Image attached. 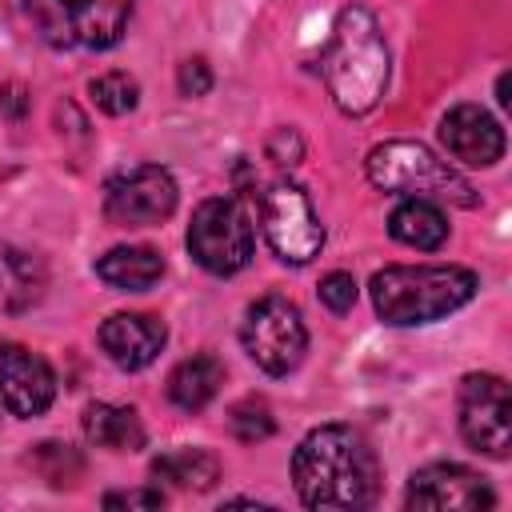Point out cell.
<instances>
[{
	"mask_svg": "<svg viewBox=\"0 0 512 512\" xmlns=\"http://www.w3.org/2000/svg\"><path fill=\"white\" fill-rule=\"evenodd\" d=\"M296 496L308 508H368L380 492V460L352 424H320L292 452Z\"/></svg>",
	"mask_w": 512,
	"mask_h": 512,
	"instance_id": "cell-1",
	"label": "cell"
},
{
	"mask_svg": "<svg viewBox=\"0 0 512 512\" xmlns=\"http://www.w3.org/2000/svg\"><path fill=\"white\" fill-rule=\"evenodd\" d=\"M320 72H324L332 104L344 116H364L380 104L388 88V48L368 8L360 4L340 8L332 36L320 52Z\"/></svg>",
	"mask_w": 512,
	"mask_h": 512,
	"instance_id": "cell-2",
	"label": "cell"
},
{
	"mask_svg": "<svg viewBox=\"0 0 512 512\" xmlns=\"http://www.w3.org/2000/svg\"><path fill=\"white\" fill-rule=\"evenodd\" d=\"M372 308L392 328L432 324L476 296V272L460 264H388L368 284Z\"/></svg>",
	"mask_w": 512,
	"mask_h": 512,
	"instance_id": "cell-3",
	"label": "cell"
},
{
	"mask_svg": "<svg viewBox=\"0 0 512 512\" xmlns=\"http://www.w3.org/2000/svg\"><path fill=\"white\" fill-rule=\"evenodd\" d=\"M364 172L380 192H396V196H420V200L456 204V208H476L480 200L476 188L420 140L376 144L364 160Z\"/></svg>",
	"mask_w": 512,
	"mask_h": 512,
	"instance_id": "cell-4",
	"label": "cell"
},
{
	"mask_svg": "<svg viewBox=\"0 0 512 512\" xmlns=\"http://www.w3.org/2000/svg\"><path fill=\"white\" fill-rule=\"evenodd\" d=\"M52 48H112L128 32L136 0H16Z\"/></svg>",
	"mask_w": 512,
	"mask_h": 512,
	"instance_id": "cell-5",
	"label": "cell"
},
{
	"mask_svg": "<svg viewBox=\"0 0 512 512\" xmlns=\"http://www.w3.org/2000/svg\"><path fill=\"white\" fill-rule=\"evenodd\" d=\"M256 224L244 196H212L192 212L188 224V252L212 276H232L252 260Z\"/></svg>",
	"mask_w": 512,
	"mask_h": 512,
	"instance_id": "cell-6",
	"label": "cell"
},
{
	"mask_svg": "<svg viewBox=\"0 0 512 512\" xmlns=\"http://www.w3.org/2000/svg\"><path fill=\"white\" fill-rule=\"evenodd\" d=\"M240 340H244V352L256 360V368H264L268 376L296 372L308 352V328L300 320V308L276 292L248 304Z\"/></svg>",
	"mask_w": 512,
	"mask_h": 512,
	"instance_id": "cell-7",
	"label": "cell"
},
{
	"mask_svg": "<svg viewBox=\"0 0 512 512\" xmlns=\"http://www.w3.org/2000/svg\"><path fill=\"white\" fill-rule=\"evenodd\" d=\"M260 228L284 264H308L324 248V224L304 188L276 180L260 192Z\"/></svg>",
	"mask_w": 512,
	"mask_h": 512,
	"instance_id": "cell-8",
	"label": "cell"
},
{
	"mask_svg": "<svg viewBox=\"0 0 512 512\" xmlns=\"http://www.w3.org/2000/svg\"><path fill=\"white\" fill-rule=\"evenodd\" d=\"M176 212V180L160 164H136L104 184V216L116 228H152Z\"/></svg>",
	"mask_w": 512,
	"mask_h": 512,
	"instance_id": "cell-9",
	"label": "cell"
},
{
	"mask_svg": "<svg viewBox=\"0 0 512 512\" xmlns=\"http://www.w3.org/2000/svg\"><path fill=\"white\" fill-rule=\"evenodd\" d=\"M512 404H508V384L492 372H472L464 376L460 384V432L464 440L492 456V460H504L508 448H512Z\"/></svg>",
	"mask_w": 512,
	"mask_h": 512,
	"instance_id": "cell-10",
	"label": "cell"
},
{
	"mask_svg": "<svg viewBox=\"0 0 512 512\" xmlns=\"http://www.w3.org/2000/svg\"><path fill=\"white\" fill-rule=\"evenodd\" d=\"M408 508L420 512H480L496 504L492 484L464 464H428L408 476Z\"/></svg>",
	"mask_w": 512,
	"mask_h": 512,
	"instance_id": "cell-11",
	"label": "cell"
},
{
	"mask_svg": "<svg viewBox=\"0 0 512 512\" xmlns=\"http://www.w3.org/2000/svg\"><path fill=\"white\" fill-rule=\"evenodd\" d=\"M0 400L12 416H40L56 400V376L44 356L24 344H0Z\"/></svg>",
	"mask_w": 512,
	"mask_h": 512,
	"instance_id": "cell-12",
	"label": "cell"
},
{
	"mask_svg": "<svg viewBox=\"0 0 512 512\" xmlns=\"http://www.w3.org/2000/svg\"><path fill=\"white\" fill-rule=\"evenodd\" d=\"M440 140L452 160L468 168H492L504 156V128L480 104H456L440 120Z\"/></svg>",
	"mask_w": 512,
	"mask_h": 512,
	"instance_id": "cell-13",
	"label": "cell"
},
{
	"mask_svg": "<svg viewBox=\"0 0 512 512\" xmlns=\"http://www.w3.org/2000/svg\"><path fill=\"white\" fill-rule=\"evenodd\" d=\"M168 340V328L148 312H116L100 324V348L124 372L148 368Z\"/></svg>",
	"mask_w": 512,
	"mask_h": 512,
	"instance_id": "cell-14",
	"label": "cell"
},
{
	"mask_svg": "<svg viewBox=\"0 0 512 512\" xmlns=\"http://www.w3.org/2000/svg\"><path fill=\"white\" fill-rule=\"evenodd\" d=\"M96 276L116 292H148L164 276V256L148 244H120L96 260Z\"/></svg>",
	"mask_w": 512,
	"mask_h": 512,
	"instance_id": "cell-15",
	"label": "cell"
},
{
	"mask_svg": "<svg viewBox=\"0 0 512 512\" xmlns=\"http://www.w3.org/2000/svg\"><path fill=\"white\" fill-rule=\"evenodd\" d=\"M48 288V268L40 256L0 244V308L4 312H24L32 304H40Z\"/></svg>",
	"mask_w": 512,
	"mask_h": 512,
	"instance_id": "cell-16",
	"label": "cell"
},
{
	"mask_svg": "<svg viewBox=\"0 0 512 512\" xmlns=\"http://www.w3.org/2000/svg\"><path fill=\"white\" fill-rule=\"evenodd\" d=\"M388 232H392V240H400L416 252H436L448 240V216L440 212L436 200L404 196L388 216Z\"/></svg>",
	"mask_w": 512,
	"mask_h": 512,
	"instance_id": "cell-17",
	"label": "cell"
},
{
	"mask_svg": "<svg viewBox=\"0 0 512 512\" xmlns=\"http://www.w3.org/2000/svg\"><path fill=\"white\" fill-rule=\"evenodd\" d=\"M224 384V364L212 356V352H196L188 360H180L168 376V400L184 412H200L204 404L216 400Z\"/></svg>",
	"mask_w": 512,
	"mask_h": 512,
	"instance_id": "cell-18",
	"label": "cell"
},
{
	"mask_svg": "<svg viewBox=\"0 0 512 512\" xmlns=\"http://www.w3.org/2000/svg\"><path fill=\"white\" fill-rule=\"evenodd\" d=\"M84 436L108 452H140L144 448V424H140L136 408H120V404H104V400L84 408Z\"/></svg>",
	"mask_w": 512,
	"mask_h": 512,
	"instance_id": "cell-19",
	"label": "cell"
},
{
	"mask_svg": "<svg viewBox=\"0 0 512 512\" xmlns=\"http://www.w3.org/2000/svg\"><path fill=\"white\" fill-rule=\"evenodd\" d=\"M152 476L184 492H208L220 480V460L204 448H172L152 460Z\"/></svg>",
	"mask_w": 512,
	"mask_h": 512,
	"instance_id": "cell-20",
	"label": "cell"
},
{
	"mask_svg": "<svg viewBox=\"0 0 512 512\" xmlns=\"http://www.w3.org/2000/svg\"><path fill=\"white\" fill-rule=\"evenodd\" d=\"M28 464H32L52 488H68V484H76V476L84 472V460L76 456V448L60 444V440L36 444V448L28 452Z\"/></svg>",
	"mask_w": 512,
	"mask_h": 512,
	"instance_id": "cell-21",
	"label": "cell"
},
{
	"mask_svg": "<svg viewBox=\"0 0 512 512\" xmlns=\"http://www.w3.org/2000/svg\"><path fill=\"white\" fill-rule=\"evenodd\" d=\"M88 96H92V104H96L100 112L124 116V112H132V108L140 104V84H136L128 72H104V76H96V80L88 84Z\"/></svg>",
	"mask_w": 512,
	"mask_h": 512,
	"instance_id": "cell-22",
	"label": "cell"
},
{
	"mask_svg": "<svg viewBox=\"0 0 512 512\" xmlns=\"http://www.w3.org/2000/svg\"><path fill=\"white\" fill-rule=\"evenodd\" d=\"M228 428H232V436H236L240 444H260V440H268V436L276 432V420H272V408H268L264 400L248 396V400H240V404L228 412Z\"/></svg>",
	"mask_w": 512,
	"mask_h": 512,
	"instance_id": "cell-23",
	"label": "cell"
},
{
	"mask_svg": "<svg viewBox=\"0 0 512 512\" xmlns=\"http://www.w3.org/2000/svg\"><path fill=\"white\" fill-rule=\"evenodd\" d=\"M320 300L332 312H348L356 304V280H352V272H328L320 280Z\"/></svg>",
	"mask_w": 512,
	"mask_h": 512,
	"instance_id": "cell-24",
	"label": "cell"
},
{
	"mask_svg": "<svg viewBox=\"0 0 512 512\" xmlns=\"http://www.w3.org/2000/svg\"><path fill=\"white\" fill-rule=\"evenodd\" d=\"M176 84H180L184 96H204V92L212 88V68H208V60H204V56H188V60L180 64V72H176Z\"/></svg>",
	"mask_w": 512,
	"mask_h": 512,
	"instance_id": "cell-25",
	"label": "cell"
},
{
	"mask_svg": "<svg viewBox=\"0 0 512 512\" xmlns=\"http://www.w3.org/2000/svg\"><path fill=\"white\" fill-rule=\"evenodd\" d=\"M104 508H164L160 488H128V492H108Z\"/></svg>",
	"mask_w": 512,
	"mask_h": 512,
	"instance_id": "cell-26",
	"label": "cell"
},
{
	"mask_svg": "<svg viewBox=\"0 0 512 512\" xmlns=\"http://www.w3.org/2000/svg\"><path fill=\"white\" fill-rule=\"evenodd\" d=\"M496 100H500V104H508V72L496 80Z\"/></svg>",
	"mask_w": 512,
	"mask_h": 512,
	"instance_id": "cell-27",
	"label": "cell"
}]
</instances>
